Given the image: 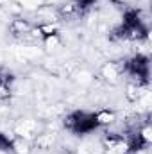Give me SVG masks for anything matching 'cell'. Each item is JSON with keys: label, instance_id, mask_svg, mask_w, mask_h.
Wrapping results in <instances>:
<instances>
[{"label": "cell", "instance_id": "cell-5", "mask_svg": "<svg viewBox=\"0 0 152 154\" xmlns=\"http://www.w3.org/2000/svg\"><path fill=\"white\" fill-rule=\"evenodd\" d=\"M2 82H4V77L0 75V84H2Z\"/></svg>", "mask_w": 152, "mask_h": 154}, {"label": "cell", "instance_id": "cell-3", "mask_svg": "<svg viewBox=\"0 0 152 154\" xmlns=\"http://www.w3.org/2000/svg\"><path fill=\"white\" fill-rule=\"evenodd\" d=\"M95 118H97L99 125H102V124H111L114 120V113H111V111H100V113H95Z\"/></svg>", "mask_w": 152, "mask_h": 154}, {"label": "cell", "instance_id": "cell-1", "mask_svg": "<svg viewBox=\"0 0 152 154\" xmlns=\"http://www.w3.org/2000/svg\"><path fill=\"white\" fill-rule=\"evenodd\" d=\"M65 127L74 134H86V133H91L95 127H99V122L95 118V113L75 111L65 118Z\"/></svg>", "mask_w": 152, "mask_h": 154}, {"label": "cell", "instance_id": "cell-4", "mask_svg": "<svg viewBox=\"0 0 152 154\" xmlns=\"http://www.w3.org/2000/svg\"><path fill=\"white\" fill-rule=\"evenodd\" d=\"M11 149H13L11 140H9L5 134H2V133H0V151H11Z\"/></svg>", "mask_w": 152, "mask_h": 154}, {"label": "cell", "instance_id": "cell-2", "mask_svg": "<svg viewBox=\"0 0 152 154\" xmlns=\"http://www.w3.org/2000/svg\"><path fill=\"white\" fill-rule=\"evenodd\" d=\"M123 70L129 75L136 77L138 82H147V77H149V59L145 56H136L131 61H125Z\"/></svg>", "mask_w": 152, "mask_h": 154}]
</instances>
